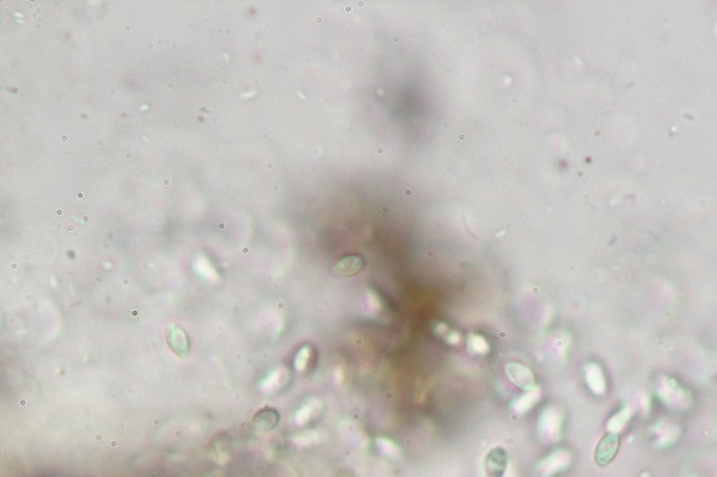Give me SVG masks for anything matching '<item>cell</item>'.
Segmentation results:
<instances>
[{
  "label": "cell",
  "mask_w": 717,
  "mask_h": 477,
  "mask_svg": "<svg viewBox=\"0 0 717 477\" xmlns=\"http://www.w3.org/2000/svg\"><path fill=\"white\" fill-rule=\"evenodd\" d=\"M620 449V434L617 433H607L601 440L595 449V463L601 467L608 466L612 463Z\"/></svg>",
  "instance_id": "obj_1"
},
{
  "label": "cell",
  "mask_w": 717,
  "mask_h": 477,
  "mask_svg": "<svg viewBox=\"0 0 717 477\" xmlns=\"http://www.w3.org/2000/svg\"><path fill=\"white\" fill-rule=\"evenodd\" d=\"M363 266H365V261L362 256L349 255V256H344V259L339 260L335 264L333 271H335V274H339V275H354L363 268Z\"/></svg>",
  "instance_id": "obj_4"
},
{
  "label": "cell",
  "mask_w": 717,
  "mask_h": 477,
  "mask_svg": "<svg viewBox=\"0 0 717 477\" xmlns=\"http://www.w3.org/2000/svg\"><path fill=\"white\" fill-rule=\"evenodd\" d=\"M505 372L508 374V379L519 388L522 390H527V391H531L535 388V380H534V376L532 373L527 369V367L524 365H519V364H508L505 367Z\"/></svg>",
  "instance_id": "obj_3"
},
{
  "label": "cell",
  "mask_w": 717,
  "mask_h": 477,
  "mask_svg": "<svg viewBox=\"0 0 717 477\" xmlns=\"http://www.w3.org/2000/svg\"><path fill=\"white\" fill-rule=\"evenodd\" d=\"M536 398H538V397H535V396H534V391L531 390L527 396H524L522 398H519V400L515 403V407H517V410H519V412H525V410H528V409L531 407L532 403H535V401H536Z\"/></svg>",
  "instance_id": "obj_5"
},
{
  "label": "cell",
  "mask_w": 717,
  "mask_h": 477,
  "mask_svg": "<svg viewBox=\"0 0 717 477\" xmlns=\"http://www.w3.org/2000/svg\"><path fill=\"white\" fill-rule=\"evenodd\" d=\"M508 466V453L505 449L495 447L485 457V471L488 477H504Z\"/></svg>",
  "instance_id": "obj_2"
}]
</instances>
